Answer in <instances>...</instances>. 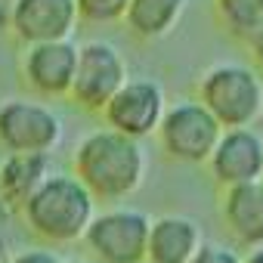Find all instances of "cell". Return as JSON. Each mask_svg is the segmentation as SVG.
Masks as SVG:
<instances>
[{
	"label": "cell",
	"instance_id": "obj_2",
	"mask_svg": "<svg viewBox=\"0 0 263 263\" xmlns=\"http://www.w3.org/2000/svg\"><path fill=\"white\" fill-rule=\"evenodd\" d=\"M25 223L34 235L50 245H71L84 238L96 217V198L84 189L74 174H53L22 208Z\"/></svg>",
	"mask_w": 263,
	"mask_h": 263
},
{
	"label": "cell",
	"instance_id": "obj_20",
	"mask_svg": "<svg viewBox=\"0 0 263 263\" xmlns=\"http://www.w3.org/2000/svg\"><path fill=\"white\" fill-rule=\"evenodd\" d=\"M251 50H254V59H257V65L263 68V31H257V34L251 37Z\"/></svg>",
	"mask_w": 263,
	"mask_h": 263
},
{
	"label": "cell",
	"instance_id": "obj_4",
	"mask_svg": "<svg viewBox=\"0 0 263 263\" xmlns=\"http://www.w3.org/2000/svg\"><path fill=\"white\" fill-rule=\"evenodd\" d=\"M149 226V214L137 208H111L93 217L84 241L96 263H146Z\"/></svg>",
	"mask_w": 263,
	"mask_h": 263
},
{
	"label": "cell",
	"instance_id": "obj_23",
	"mask_svg": "<svg viewBox=\"0 0 263 263\" xmlns=\"http://www.w3.org/2000/svg\"><path fill=\"white\" fill-rule=\"evenodd\" d=\"M68 263H93V260H68Z\"/></svg>",
	"mask_w": 263,
	"mask_h": 263
},
{
	"label": "cell",
	"instance_id": "obj_10",
	"mask_svg": "<svg viewBox=\"0 0 263 263\" xmlns=\"http://www.w3.org/2000/svg\"><path fill=\"white\" fill-rule=\"evenodd\" d=\"M10 22L16 34L31 44L68 41L78 22V7L74 0H16Z\"/></svg>",
	"mask_w": 263,
	"mask_h": 263
},
{
	"label": "cell",
	"instance_id": "obj_6",
	"mask_svg": "<svg viewBox=\"0 0 263 263\" xmlns=\"http://www.w3.org/2000/svg\"><path fill=\"white\" fill-rule=\"evenodd\" d=\"M62 140V121L53 108L28 99L0 105V143L10 155H50Z\"/></svg>",
	"mask_w": 263,
	"mask_h": 263
},
{
	"label": "cell",
	"instance_id": "obj_7",
	"mask_svg": "<svg viewBox=\"0 0 263 263\" xmlns=\"http://www.w3.org/2000/svg\"><path fill=\"white\" fill-rule=\"evenodd\" d=\"M124 84H127V65L111 44L90 41L78 50V68L71 81V96L78 105L102 111Z\"/></svg>",
	"mask_w": 263,
	"mask_h": 263
},
{
	"label": "cell",
	"instance_id": "obj_18",
	"mask_svg": "<svg viewBox=\"0 0 263 263\" xmlns=\"http://www.w3.org/2000/svg\"><path fill=\"white\" fill-rule=\"evenodd\" d=\"M189 263H241V257H238V251H232L229 245H220V241H201Z\"/></svg>",
	"mask_w": 263,
	"mask_h": 263
},
{
	"label": "cell",
	"instance_id": "obj_1",
	"mask_svg": "<svg viewBox=\"0 0 263 263\" xmlns=\"http://www.w3.org/2000/svg\"><path fill=\"white\" fill-rule=\"evenodd\" d=\"M74 177L96 201H121L134 195L146 177V152L140 140L115 130H96L74 149Z\"/></svg>",
	"mask_w": 263,
	"mask_h": 263
},
{
	"label": "cell",
	"instance_id": "obj_19",
	"mask_svg": "<svg viewBox=\"0 0 263 263\" xmlns=\"http://www.w3.org/2000/svg\"><path fill=\"white\" fill-rule=\"evenodd\" d=\"M10 263H62L56 251H47V248H25L19 254L10 257Z\"/></svg>",
	"mask_w": 263,
	"mask_h": 263
},
{
	"label": "cell",
	"instance_id": "obj_5",
	"mask_svg": "<svg viewBox=\"0 0 263 263\" xmlns=\"http://www.w3.org/2000/svg\"><path fill=\"white\" fill-rule=\"evenodd\" d=\"M158 137L171 158L186 164H201L211 158L217 140L223 137V127L201 102H177L164 111L158 124Z\"/></svg>",
	"mask_w": 263,
	"mask_h": 263
},
{
	"label": "cell",
	"instance_id": "obj_21",
	"mask_svg": "<svg viewBox=\"0 0 263 263\" xmlns=\"http://www.w3.org/2000/svg\"><path fill=\"white\" fill-rule=\"evenodd\" d=\"M241 263H263V248H254V251H251Z\"/></svg>",
	"mask_w": 263,
	"mask_h": 263
},
{
	"label": "cell",
	"instance_id": "obj_13",
	"mask_svg": "<svg viewBox=\"0 0 263 263\" xmlns=\"http://www.w3.org/2000/svg\"><path fill=\"white\" fill-rule=\"evenodd\" d=\"M198 245H201V229L195 220L180 214L158 217L149 226L146 263H189Z\"/></svg>",
	"mask_w": 263,
	"mask_h": 263
},
{
	"label": "cell",
	"instance_id": "obj_17",
	"mask_svg": "<svg viewBox=\"0 0 263 263\" xmlns=\"http://www.w3.org/2000/svg\"><path fill=\"white\" fill-rule=\"evenodd\" d=\"M130 0H74L78 16L87 22H118L124 19Z\"/></svg>",
	"mask_w": 263,
	"mask_h": 263
},
{
	"label": "cell",
	"instance_id": "obj_12",
	"mask_svg": "<svg viewBox=\"0 0 263 263\" xmlns=\"http://www.w3.org/2000/svg\"><path fill=\"white\" fill-rule=\"evenodd\" d=\"M223 223L245 248H263V180L229 186L220 204Z\"/></svg>",
	"mask_w": 263,
	"mask_h": 263
},
{
	"label": "cell",
	"instance_id": "obj_9",
	"mask_svg": "<svg viewBox=\"0 0 263 263\" xmlns=\"http://www.w3.org/2000/svg\"><path fill=\"white\" fill-rule=\"evenodd\" d=\"M208 164H211L214 180L223 189L263 180V137L251 127L223 130Z\"/></svg>",
	"mask_w": 263,
	"mask_h": 263
},
{
	"label": "cell",
	"instance_id": "obj_22",
	"mask_svg": "<svg viewBox=\"0 0 263 263\" xmlns=\"http://www.w3.org/2000/svg\"><path fill=\"white\" fill-rule=\"evenodd\" d=\"M10 257H13V254L7 251V245H4V241H0V263H10Z\"/></svg>",
	"mask_w": 263,
	"mask_h": 263
},
{
	"label": "cell",
	"instance_id": "obj_11",
	"mask_svg": "<svg viewBox=\"0 0 263 263\" xmlns=\"http://www.w3.org/2000/svg\"><path fill=\"white\" fill-rule=\"evenodd\" d=\"M78 68V47L71 41H50V44H31L25 56V74L28 84L47 96H65L71 93Z\"/></svg>",
	"mask_w": 263,
	"mask_h": 263
},
{
	"label": "cell",
	"instance_id": "obj_15",
	"mask_svg": "<svg viewBox=\"0 0 263 263\" xmlns=\"http://www.w3.org/2000/svg\"><path fill=\"white\" fill-rule=\"evenodd\" d=\"M183 7L186 0H130L124 16L140 37H161L177 25Z\"/></svg>",
	"mask_w": 263,
	"mask_h": 263
},
{
	"label": "cell",
	"instance_id": "obj_3",
	"mask_svg": "<svg viewBox=\"0 0 263 263\" xmlns=\"http://www.w3.org/2000/svg\"><path fill=\"white\" fill-rule=\"evenodd\" d=\"M201 105L217 118L223 130L251 127L263 115V84L257 71L223 62L201 78Z\"/></svg>",
	"mask_w": 263,
	"mask_h": 263
},
{
	"label": "cell",
	"instance_id": "obj_16",
	"mask_svg": "<svg viewBox=\"0 0 263 263\" xmlns=\"http://www.w3.org/2000/svg\"><path fill=\"white\" fill-rule=\"evenodd\" d=\"M217 10L226 28L248 41L263 31V0H217Z\"/></svg>",
	"mask_w": 263,
	"mask_h": 263
},
{
	"label": "cell",
	"instance_id": "obj_8",
	"mask_svg": "<svg viewBox=\"0 0 263 263\" xmlns=\"http://www.w3.org/2000/svg\"><path fill=\"white\" fill-rule=\"evenodd\" d=\"M167 105H164V90L155 81L137 78L127 81L102 108L105 124L115 134H124L130 140H143L149 134H155L161 118H164Z\"/></svg>",
	"mask_w": 263,
	"mask_h": 263
},
{
	"label": "cell",
	"instance_id": "obj_14",
	"mask_svg": "<svg viewBox=\"0 0 263 263\" xmlns=\"http://www.w3.org/2000/svg\"><path fill=\"white\" fill-rule=\"evenodd\" d=\"M50 177V155H10L0 164V201L7 208L22 211Z\"/></svg>",
	"mask_w": 263,
	"mask_h": 263
}]
</instances>
